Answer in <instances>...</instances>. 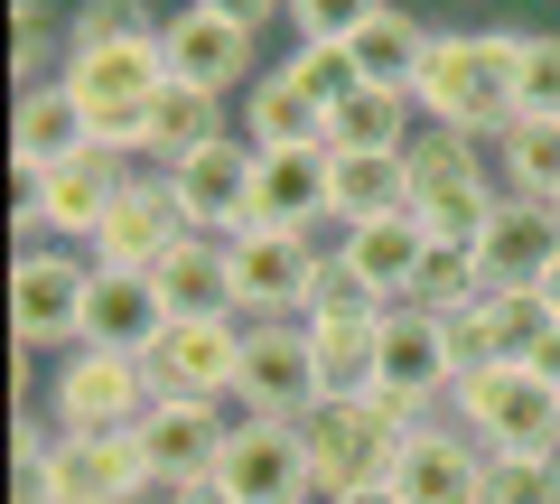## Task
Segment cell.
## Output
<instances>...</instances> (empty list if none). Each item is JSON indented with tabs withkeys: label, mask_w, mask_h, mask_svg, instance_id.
I'll return each instance as SVG.
<instances>
[{
	"label": "cell",
	"mask_w": 560,
	"mask_h": 504,
	"mask_svg": "<svg viewBox=\"0 0 560 504\" xmlns=\"http://www.w3.org/2000/svg\"><path fill=\"white\" fill-rule=\"evenodd\" d=\"M514 57H523V28H440L430 66L411 75L420 121L467 131V141H504V131L523 121V103H514Z\"/></svg>",
	"instance_id": "1"
},
{
	"label": "cell",
	"mask_w": 560,
	"mask_h": 504,
	"mask_svg": "<svg viewBox=\"0 0 560 504\" xmlns=\"http://www.w3.org/2000/svg\"><path fill=\"white\" fill-rule=\"evenodd\" d=\"M448 421L486 458H560V384H541L533 364H477L448 392Z\"/></svg>",
	"instance_id": "2"
},
{
	"label": "cell",
	"mask_w": 560,
	"mask_h": 504,
	"mask_svg": "<svg viewBox=\"0 0 560 504\" xmlns=\"http://www.w3.org/2000/svg\"><path fill=\"white\" fill-rule=\"evenodd\" d=\"M150 411H160V392H150V364H140V355L75 345V355H57V374H47V430L121 439V430H140Z\"/></svg>",
	"instance_id": "3"
},
{
	"label": "cell",
	"mask_w": 560,
	"mask_h": 504,
	"mask_svg": "<svg viewBox=\"0 0 560 504\" xmlns=\"http://www.w3.org/2000/svg\"><path fill=\"white\" fill-rule=\"evenodd\" d=\"M140 160H113V150H75V160L38 168V178H20V253H38V243H94L103 215H113V197L131 187Z\"/></svg>",
	"instance_id": "4"
},
{
	"label": "cell",
	"mask_w": 560,
	"mask_h": 504,
	"mask_svg": "<svg viewBox=\"0 0 560 504\" xmlns=\"http://www.w3.org/2000/svg\"><path fill=\"white\" fill-rule=\"evenodd\" d=\"M234 243V318H308L327 290V253L318 234H280V224H243Z\"/></svg>",
	"instance_id": "5"
},
{
	"label": "cell",
	"mask_w": 560,
	"mask_h": 504,
	"mask_svg": "<svg viewBox=\"0 0 560 504\" xmlns=\"http://www.w3.org/2000/svg\"><path fill=\"white\" fill-rule=\"evenodd\" d=\"M300 439H308V477H318V504H327V495H346V485L393 477L401 448H411V430H401L374 392H355V402H318L300 421Z\"/></svg>",
	"instance_id": "6"
},
{
	"label": "cell",
	"mask_w": 560,
	"mask_h": 504,
	"mask_svg": "<svg viewBox=\"0 0 560 504\" xmlns=\"http://www.w3.org/2000/svg\"><path fill=\"white\" fill-rule=\"evenodd\" d=\"M84 300H94V262H75V253H57V243H38V253H20L10 262V337L28 345V355H75L84 345Z\"/></svg>",
	"instance_id": "7"
},
{
	"label": "cell",
	"mask_w": 560,
	"mask_h": 504,
	"mask_svg": "<svg viewBox=\"0 0 560 504\" xmlns=\"http://www.w3.org/2000/svg\"><path fill=\"white\" fill-rule=\"evenodd\" d=\"M234 411H261V421H308V411H318V355H308L300 318H243Z\"/></svg>",
	"instance_id": "8"
},
{
	"label": "cell",
	"mask_w": 560,
	"mask_h": 504,
	"mask_svg": "<svg viewBox=\"0 0 560 504\" xmlns=\"http://www.w3.org/2000/svg\"><path fill=\"white\" fill-rule=\"evenodd\" d=\"M140 364H150V392H160V402H234L243 318H168V337Z\"/></svg>",
	"instance_id": "9"
},
{
	"label": "cell",
	"mask_w": 560,
	"mask_h": 504,
	"mask_svg": "<svg viewBox=\"0 0 560 504\" xmlns=\"http://www.w3.org/2000/svg\"><path fill=\"white\" fill-rule=\"evenodd\" d=\"M300 327H308V355H318V402H355V392L383 384V308L374 300H346V290L327 281Z\"/></svg>",
	"instance_id": "10"
},
{
	"label": "cell",
	"mask_w": 560,
	"mask_h": 504,
	"mask_svg": "<svg viewBox=\"0 0 560 504\" xmlns=\"http://www.w3.org/2000/svg\"><path fill=\"white\" fill-rule=\"evenodd\" d=\"M215 477L234 485V504H318V477H308V439H300V421L234 411V439H224Z\"/></svg>",
	"instance_id": "11"
},
{
	"label": "cell",
	"mask_w": 560,
	"mask_h": 504,
	"mask_svg": "<svg viewBox=\"0 0 560 504\" xmlns=\"http://www.w3.org/2000/svg\"><path fill=\"white\" fill-rule=\"evenodd\" d=\"M253 168H261V150L243 141V131H224V141L187 150L160 178H168V197H178L187 234H243V224H253Z\"/></svg>",
	"instance_id": "12"
},
{
	"label": "cell",
	"mask_w": 560,
	"mask_h": 504,
	"mask_svg": "<svg viewBox=\"0 0 560 504\" xmlns=\"http://www.w3.org/2000/svg\"><path fill=\"white\" fill-rule=\"evenodd\" d=\"M420 271H430V234H420L411 215H393V224H355V234H337V271H327V281H337L346 300L411 308L420 300Z\"/></svg>",
	"instance_id": "13"
},
{
	"label": "cell",
	"mask_w": 560,
	"mask_h": 504,
	"mask_svg": "<svg viewBox=\"0 0 560 504\" xmlns=\"http://www.w3.org/2000/svg\"><path fill=\"white\" fill-rule=\"evenodd\" d=\"M160 57H168V84H197V94H253V75H261V38L197 10V0L178 20H160Z\"/></svg>",
	"instance_id": "14"
},
{
	"label": "cell",
	"mask_w": 560,
	"mask_h": 504,
	"mask_svg": "<svg viewBox=\"0 0 560 504\" xmlns=\"http://www.w3.org/2000/svg\"><path fill=\"white\" fill-rule=\"evenodd\" d=\"M178 234H187V215H178V197H168V178L160 168H131V187L113 197V215H103V234H94V262L103 271H160L168 253H178Z\"/></svg>",
	"instance_id": "15"
},
{
	"label": "cell",
	"mask_w": 560,
	"mask_h": 504,
	"mask_svg": "<svg viewBox=\"0 0 560 504\" xmlns=\"http://www.w3.org/2000/svg\"><path fill=\"white\" fill-rule=\"evenodd\" d=\"M47 477H57V504H150L160 495V477L140 458V430H121V439H75V430H57Z\"/></svg>",
	"instance_id": "16"
},
{
	"label": "cell",
	"mask_w": 560,
	"mask_h": 504,
	"mask_svg": "<svg viewBox=\"0 0 560 504\" xmlns=\"http://www.w3.org/2000/svg\"><path fill=\"white\" fill-rule=\"evenodd\" d=\"M224 439H234V402H160L150 421H140V458H150L160 495H168V485L215 477Z\"/></svg>",
	"instance_id": "17"
},
{
	"label": "cell",
	"mask_w": 560,
	"mask_h": 504,
	"mask_svg": "<svg viewBox=\"0 0 560 504\" xmlns=\"http://www.w3.org/2000/svg\"><path fill=\"white\" fill-rule=\"evenodd\" d=\"M551 262H560V206H541V197H495L486 243H477L486 290H541V271H551Z\"/></svg>",
	"instance_id": "18"
},
{
	"label": "cell",
	"mask_w": 560,
	"mask_h": 504,
	"mask_svg": "<svg viewBox=\"0 0 560 504\" xmlns=\"http://www.w3.org/2000/svg\"><path fill=\"white\" fill-rule=\"evenodd\" d=\"M253 224H280V234H318V224H337V160H327V150H261V168H253Z\"/></svg>",
	"instance_id": "19"
},
{
	"label": "cell",
	"mask_w": 560,
	"mask_h": 504,
	"mask_svg": "<svg viewBox=\"0 0 560 504\" xmlns=\"http://www.w3.org/2000/svg\"><path fill=\"white\" fill-rule=\"evenodd\" d=\"M393 485H401V504H486V448L440 411L430 430H411Z\"/></svg>",
	"instance_id": "20"
},
{
	"label": "cell",
	"mask_w": 560,
	"mask_h": 504,
	"mask_svg": "<svg viewBox=\"0 0 560 504\" xmlns=\"http://www.w3.org/2000/svg\"><path fill=\"white\" fill-rule=\"evenodd\" d=\"M168 290L160 271H103L94 262V300H84V345H113V355H150L168 337Z\"/></svg>",
	"instance_id": "21"
},
{
	"label": "cell",
	"mask_w": 560,
	"mask_h": 504,
	"mask_svg": "<svg viewBox=\"0 0 560 504\" xmlns=\"http://www.w3.org/2000/svg\"><path fill=\"white\" fill-rule=\"evenodd\" d=\"M75 150H94V131H84V103L66 94V75L57 84H20V94H10V168L38 178V168L75 160Z\"/></svg>",
	"instance_id": "22"
},
{
	"label": "cell",
	"mask_w": 560,
	"mask_h": 504,
	"mask_svg": "<svg viewBox=\"0 0 560 504\" xmlns=\"http://www.w3.org/2000/svg\"><path fill=\"white\" fill-rule=\"evenodd\" d=\"M420 141V103L393 84H355L346 103H327V160H401Z\"/></svg>",
	"instance_id": "23"
},
{
	"label": "cell",
	"mask_w": 560,
	"mask_h": 504,
	"mask_svg": "<svg viewBox=\"0 0 560 504\" xmlns=\"http://www.w3.org/2000/svg\"><path fill=\"white\" fill-rule=\"evenodd\" d=\"M430 47H440V28L420 20V10H401V0H383L374 20L346 38V57H355L364 84H393V94H411V75L430 66Z\"/></svg>",
	"instance_id": "24"
},
{
	"label": "cell",
	"mask_w": 560,
	"mask_h": 504,
	"mask_svg": "<svg viewBox=\"0 0 560 504\" xmlns=\"http://www.w3.org/2000/svg\"><path fill=\"white\" fill-rule=\"evenodd\" d=\"M253 150H327V113L290 84V66H261L253 94H243V121H234Z\"/></svg>",
	"instance_id": "25"
},
{
	"label": "cell",
	"mask_w": 560,
	"mask_h": 504,
	"mask_svg": "<svg viewBox=\"0 0 560 504\" xmlns=\"http://www.w3.org/2000/svg\"><path fill=\"white\" fill-rule=\"evenodd\" d=\"M160 290L178 318H234V243L224 234H178V253L160 262Z\"/></svg>",
	"instance_id": "26"
},
{
	"label": "cell",
	"mask_w": 560,
	"mask_h": 504,
	"mask_svg": "<svg viewBox=\"0 0 560 504\" xmlns=\"http://www.w3.org/2000/svg\"><path fill=\"white\" fill-rule=\"evenodd\" d=\"M234 121H224V94H197V84H160L150 103V141H140V168H178L187 150L224 141Z\"/></svg>",
	"instance_id": "27"
},
{
	"label": "cell",
	"mask_w": 560,
	"mask_h": 504,
	"mask_svg": "<svg viewBox=\"0 0 560 504\" xmlns=\"http://www.w3.org/2000/svg\"><path fill=\"white\" fill-rule=\"evenodd\" d=\"M411 215V150L401 160H337V234Z\"/></svg>",
	"instance_id": "28"
},
{
	"label": "cell",
	"mask_w": 560,
	"mask_h": 504,
	"mask_svg": "<svg viewBox=\"0 0 560 504\" xmlns=\"http://www.w3.org/2000/svg\"><path fill=\"white\" fill-rule=\"evenodd\" d=\"M495 178H504V197H541V206H551L560 197V121L523 113L514 131L495 141Z\"/></svg>",
	"instance_id": "29"
},
{
	"label": "cell",
	"mask_w": 560,
	"mask_h": 504,
	"mask_svg": "<svg viewBox=\"0 0 560 504\" xmlns=\"http://www.w3.org/2000/svg\"><path fill=\"white\" fill-rule=\"evenodd\" d=\"M477 327H486V355L495 364H533V345L551 337V300H541V290H486L477 300Z\"/></svg>",
	"instance_id": "30"
},
{
	"label": "cell",
	"mask_w": 560,
	"mask_h": 504,
	"mask_svg": "<svg viewBox=\"0 0 560 504\" xmlns=\"http://www.w3.org/2000/svg\"><path fill=\"white\" fill-rule=\"evenodd\" d=\"M66 20L57 0H10V75L20 84H57L66 75Z\"/></svg>",
	"instance_id": "31"
},
{
	"label": "cell",
	"mask_w": 560,
	"mask_h": 504,
	"mask_svg": "<svg viewBox=\"0 0 560 504\" xmlns=\"http://www.w3.org/2000/svg\"><path fill=\"white\" fill-rule=\"evenodd\" d=\"M140 38H160L150 0H75V20H66V57H84V47H140Z\"/></svg>",
	"instance_id": "32"
},
{
	"label": "cell",
	"mask_w": 560,
	"mask_h": 504,
	"mask_svg": "<svg viewBox=\"0 0 560 504\" xmlns=\"http://www.w3.org/2000/svg\"><path fill=\"white\" fill-rule=\"evenodd\" d=\"M280 66H290V84H300V94L318 103V113H327V103H346V94L364 84V75H355V57H346L337 38H300V47H290Z\"/></svg>",
	"instance_id": "33"
},
{
	"label": "cell",
	"mask_w": 560,
	"mask_h": 504,
	"mask_svg": "<svg viewBox=\"0 0 560 504\" xmlns=\"http://www.w3.org/2000/svg\"><path fill=\"white\" fill-rule=\"evenodd\" d=\"M514 103H523V113H541V121H560V28H523Z\"/></svg>",
	"instance_id": "34"
},
{
	"label": "cell",
	"mask_w": 560,
	"mask_h": 504,
	"mask_svg": "<svg viewBox=\"0 0 560 504\" xmlns=\"http://www.w3.org/2000/svg\"><path fill=\"white\" fill-rule=\"evenodd\" d=\"M486 504H560V458H486Z\"/></svg>",
	"instance_id": "35"
},
{
	"label": "cell",
	"mask_w": 560,
	"mask_h": 504,
	"mask_svg": "<svg viewBox=\"0 0 560 504\" xmlns=\"http://www.w3.org/2000/svg\"><path fill=\"white\" fill-rule=\"evenodd\" d=\"M374 10H383V0H290L280 20H290V38H337V47H346Z\"/></svg>",
	"instance_id": "36"
},
{
	"label": "cell",
	"mask_w": 560,
	"mask_h": 504,
	"mask_svg": "<svg viewBox=\"0 0 560 504\" xmlns=\"http://www.w3.org/2000/svg\"><path fill=\"white\" fill-rule=\"evenodd\" d=\"M197 10H215V20H234V28H253V38H261V20H280L290 0H197Z\"/></svg>",
	"instance_id": "37"
},
{
	"label": "cell",
	"mask_w": 560,
	"mask_h": 504,
	"mask_svg": "<svg viewBox=\"0 0 560 504\" xmlns=\"http://www.w3.org/2000/svg\"><path fill=\"white\" fill-rule=\"evenodd\" d=\"M160 504H234V485H224V477H197V485H168Z\"/></svg>",
	"instance_id": "38"
},
{
	"label": "cell",
	"mask_w": 560,
	"mask_h": 504,
	"mask_svg": "<svg viewBox=\"0 0 560 504\" xmlns=\"http://www.w3.org/2000/svg\"><path fill=\"white\" fill-rule=\"evenodd\" d=\"M327 504H401V485L374 477V485H346V495H327Z\"/></svg>",
	"instance_id": "39"
},
{
	"label": "cell",
	"mask_w": 560,
	"mask_h": 504,
	"mask_svg": "<svg viewBox=\"0 0 560 504\" xmlns=\"http://www.w3.org/2000/svg\"><path fill=\"white\" fill-rule=\"evenodd\" d=\"M541 300H551V318H560V262H551V271H541Z\"/></svg>",
	"instance_id": "40"
},
{
	"label": "cell",
	"mask_w": 560,
	"mask_h": 504,
	"mask_svg": "<svg viewBox=\"0 0 560 504\" xmlns=\"http://www.w3.org/2000/svg\"><path fill=\"white\" fill-rule=\"evenodd\" d=\"M551 206H560V197H551Z\"/></svg>",
	"instance_id": "41"
}]
</instances>
